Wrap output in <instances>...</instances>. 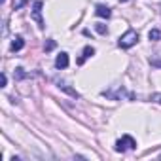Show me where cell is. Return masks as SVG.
<instances>
[{
    "instance_id": "obj_7",
    "label": "cell",
    "mask_w": 161,
    "mask_h": 161,
    "mask_svg": "<svg viewBox=\"0 0 161 161\" xmlns=\"http://www.w3.org/2000/svg\"><path fill=\"white\" fill-rule=\"evenodd\" d=\"M23 46H25L23 38H21V36H15L14 42H12V51H19V49H23Z\"/></svg>"
},
{
    "instance_id": "obj_1",
    "label": "cell",
    "mask_w": 161,
    "mask_h": 161,
    "mask_svg": "<svg viewBox=\"0 0 161 161\" xmlns=\"http://www.w3.org/2000/svg\"><path fill=\"white\" fill-rule=\"evenodd\" d=\"M136 42H138V32H136V31H127V32L119 38L118 44H119L121 49H129V47H133Z\"/></svg>"
},
{
    "instance_id": "obj_4",
    "label": "cell",
    "mask_w": 161,
    "mask_h": 161,
    "mask_svg": "<svg viewBox=\"0 0 161 161\" xmlns=\"http://www.w3.org/2000/svg\"><path fill=\"white\" fill-rule=\"evenodd\" d=\"M95 14H97L99 17H104V19H108V17L112 15L110 8H108V6H104V4H99V6L95 8Z\"/></svg>"
},
{
    "instance_id": "obj_9",
    "label": "cell",
    "mask_w": 161,
    "mask_h": 161,
    "mask_svg": "<svg viewBox=\"0 0 161 161\" xmlns=\"http://www.w3.org/2000/svg\"><path fill=\"white\" fill-rule=\"evenodd\" d=\"M95 29H97V32H99V34H106V32H108L106 25H103V23H97V25H95Z\"/></svg>"
},
{
    "instance_id": "obj_13",
    "label": "cell",
    "mask_w": 161,
    "mask_h": 161,
    "mask_svg": "<svg viewBox=\"0 0 161 161\" xmlns=\"http://www.w3.org/2000/svg\"><path fill=\"white\" fill-rule=\"evenodd\" d=\"M6 84H8V76H6V74H2V87H4Z\"/></svg>"
},
{
    "instance_id": "obj_6",
    "label": "cell",
    "mask_w": 161,
    "mask_h": 161,
    "mask_svg": "<svg viewBox=\"0 0 161 161\" xmlns=\"http://www.w3.org/2000/svg\"><path fill=\"white\" fill-rule=\"evenodd\" d=\"M91 55H95V49L91 47V46H86V49H84V53H82V57L78 59V64H84L86 63V59H89Z\"/></svg>"
},
{
    "instance_id": "obj_11",
    "label": "cell",
    "mask_w": 161,
    "mask_h": 161,
    "mask_svg": "<svg viewBox=\"0 0 161 161\" xmlns=\"http://www.w3.org/2000/svg\"><path fill=\"white\" fill-rule=\"evenodd\" d=\"M152 101H153V103H157V104H161V93H155V95H152Z\"/></svg>"
},
{
    "instance_id": "obj_3",
    "label": "cell",
    "mask_w": 161,
    "mask_h": 161,
    "mask_svg": "<svg viewBox=\"0 0 161 161\" xmlns=\"http://www.w3.org/2000/svg\"><path fill=\"white\" fill-rule=\"evenodd\" d=\"M32 17L36 19L38 27L44 29V21H42V0H34V6H32Z\"/></svg>"
},
{
    "instance_id": "obj_2",
    "label": "cell",
    "mask_w": 161,
    "mask_h": 161,
    "mask_svg": "<svg viewBox=\"0 0 161 161\" xmlns=\"http://www.w3.org/2000/svg\"><path fill=\"white\" fill-rule=\"evenodd\" d=\"M136 148V142L133 136L129 135H123L118 142H116V152H127V150H135Z\"/></svg>"
},
{
    "instance_id": "obj_10",
    "label": "cell",
    "mask_w": 161,
    "mask_h": 161,
    "mask_svg": "<svg viewBox=\"0 0 161 161\" xmlns=\"http://www.w3.org/2000/svg\"><path fill=\"white\" fill-rule=\"evenodd\" d=\"M44 47H46V51H51V49H53V47H55V42H53V40H47V42H46V46H44Z\"/></svg>"
},
{
    "instance_id": "obj_12",
    "label": "cell",
    "mask_w": 161,
    "mask_h": 161,
    "mask_svg": "<svg viewBox=\"0 0 161 161\" xmlns=\"http://www.w3.org/2000/svg\"><path fill=\"white\" fill-rule=\"evenodd\" d=\"M17 78H25V72H23V68H17Z\"/></svg>"
},
{
    "instance_id": "obj_5",
    "label": "cell",
    "mask_w": 161,
    "mask_h": 161,
    "mask_svg": "<svg viewBox=\"0 0 161 161\" xmlns=\"http://www.w3.org/2000/svg\"><path fill=\"white\" fill-rule=\"evenodd\" d=\"M55 66H57V68H66V66H68V53H61V55H57V59H55Z\"/></svg>"
},
{
    "instance_id": "obj_8",
    "label": "cell",
    "mask_w": 161,
    "mask_h": 161,
    "mask_svg": "<svg viewBox=\"0 0 161 161\" xmlns=\"http://www.w3.org/2000/svg\"><path fill=\"white\" fill-rule=\"evenodd\" d=\"M148 38H150L152 42H157V40L161 38V32H159L157 29H152V31H150V34H148Z\"/></svg>"
}]
</instances>
